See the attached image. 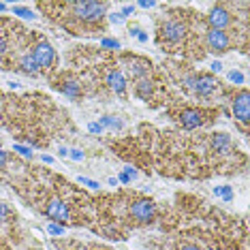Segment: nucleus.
I'll return each mask as SVG.
<instances>
[{"instance_id": "4c0bfd02", "label": "nucleus", "mask_w": 250, "mask_h": 250, "mask_svg": "<svg viewBox=\"0 0 250 250\" xmlns=\"http://www.w3.org/2000/svg\"><path fill=\"white\" fill-rule=\"evenodd\" d=\"M60 156H69V150L67 148H60Z\"/></svg>"}, {"instance_id": "c85d7f7f", "label": "nucleus", "mask_w": 250, "mask_h": 250, "mask_svg": "<svg viewBox=\"0 0 250 250\" xmlns=\"http://www.w3.org/2000/svg\"><path fill=\"white\" fill-rule=\"evenodd\" d=\"M109 21H111V24H122L124 18H122L120 13H111V15H109Z\"/></svg>"}, {"instance_id": "cd10ccee", "label": "nucleus", "mask_w": 250, "mask_h": 250, "mask_svg": "<svg viewBox=\"0 0 250 250\" xmlns=\"http://www.w3.org/2000/svg\"><path fill=\"white\" fill-rule=\"evenodd\" d=\"M47 231L54 233V235H62V233H64V229H62V227H58V225H47Z\"/></svg>"}, {"instance_id": "20e7f679", "label": "nucleus", "mask_w": 250, "mask_h": 250, "mask_svg": "<svg viewBox=\"0 0 250 250\" xmlns=\"http://www.w3.org/2000/svg\"><path fill=\"white\" fill-rule=\"evenodd\" d=\"M231 107H233L235 120H240L242 124H248V120H250V94H248V90H242L240 94L233 99Z\"/></svg>"}, {"instance_id": "7c9ffc66", "label": "nucleus", "mask_w": 250, "mask_h": 250, "mask_svg": "<svg viewBox=\"0 0 250 250\" xmlns=\"http://www.w3.org/2000/svg\"><path fill=\"white\" fill-rule=\"evenodd\" d=\"M212 71H214V73H220V71H222V62L214 60V62H212Z\"/></svg>"}, {"instance_id": "1a4fd4ad", "label": "nucleus", "mask_w": 250, "mask_h": 250, "mask_svg": "<svg viewBox=\"0 0 250 250\" xmlns=\"http://www.w3.org/2000/svg\"><path fill=\"white\" fill-rule=\"evenodd\" d=\"M229 36H227V32L222 30H210L208 32V47L210 52L214 54H225L227 50H229Z\"/></svg>"}, {"instance_id": "f3484780", "label": "nucleus", "mask_w": 250, "mask_h": 250, "mask_svg": "<svg viewBox=\"0 0 250 250\" xmlns=\"http://www.w3.org/2000/svg\"><path fill=\"white\" fill-rule=\"evenodd\" d=\"M99 124H101L103 128L107 126V128H113V130H116V128L120 130V128L124 126V124H122V120H120V118H116V116H103Z\"/></svg>"}, {"instance_id": "473e14b6", "label": "nucleus", "mask_w": 250, "mask_h": 250, "mask_svg": "<svg viewBox=\"0 0 250 250\" xmlns=\"http://www.w3.org/2000/svg\"><path fill=\"white\" fill-rule=\"evenodd\" d=\"M180 250H201V248L195 246V244H184V246H180Z\"/></svg>"}, {"instance_id": "f704fd0d", "label": "nucleus", "mask_w": 250, "mask_h": 250, "mask_svg": "<svg viewBox=\"0 0 250 250\" xmlns=\"http://www.w3.org/2000/svg\"><path fill=\"white\" fill-rule=\"evenodd\" d=\"M118 180L124 182V184H128V182H130V178L126 176V173H120V176H118Z\"/></svg>"}, {"instance_id": "4be33fe9", "label": "nucleus", "mask_w": 250, "mask_h": 250, "mask_svg": "<svg viewBox=\"0 0 250 250\" xmlns=\"http://www.w3.org/2000/svg\"><path fill=\"white\" fill-rule=\"evenodd\" d=\"M101 45H103V47H113V50H118V47H120V41H116V39H103Z\"/></svg>"}, {"instance_id": "412c9836", "label": "nucleus", "mask_w": 250, "mask_h": 250, "mask_svg": "<svg viewBox=\"0 0 250 250\" xmlns=\"http://www.w3.org/2000/svg\"><path fill=\"white\" fill-rule=\"evenodd\" d=\"M13 150H15V152H19V154H21V156H28V159H30V156H32V152H30V148H26V145H19V143H15V145H13Z\"/></svg>"}, {"instance_id": "4468645a", "label": "nucleus", "mask_w": 250, "mask_h": 250, "mask_svg": "<svg viewBox=\"0 0 250 250\" xmlns=\"http://www.w3.org/2000/svg\"><path fill=\"white\" fill-rule=\"evenodd\" d=\"M135 92H137V96H139L141 101H148L150 94H152V84H150V79H148V77L139 79L137 86H135Z\"/></svg>"}, {"instance_id": "72a5a7b5", "label": "nucleus", "mask_w": 250, "mask_h": 250, "mask_svg": "<svg viewBox=\"0 0 250 250\" xmlns=\"http://www.w3.org/2000/svg\"><path fill=\"white\" fill-rule=\"evenodd\" d=\"M4 52H7V41H4L2 36H0V56H2Z\"/></svg>"}, {"instance_id": "5701e85b", "label": "nucleus", "mask_w": 250, "mask_h": 250, "mask_svg": "<svg viewBox=\"0 0 250 250\" xmlns=\"http://www.w3.org/2000/svg\"><path fill=\"white\" fill-rule=\"evenodd\" d=\"M133 13H135V7H133V4H126V7H122V11H120V15H122L124 19H126L128 15H133Z\"/></svg>"}, {"instance_id": "bb28decb", "label": "nucleus", "mask_w": 250, "mask_h": 250, "mask_svg": "<svg viewBox=\"0 0 250 250\" xmlns=\"http://www.w3.org/2000/svg\"><path fill=\"white\" fill-rule=\"evenodd\" d=\"M9 218V208L4 203H0V222H4Z\"/></svg>"}, {"instance_id": "a878e982", "label": "nucleus", "mask_w": 250, "mask_h": 250, "mask_svg": "<svg viewBox=\"0 0 250 250\" xmlns=\"http://www.w3.org/2000/svg\"><path fill=\"white\" fill-rule=\"evenodd\" d=\"M79 182L84 184V186H88V188H99V182H94V180H88V178H79Z\"/></svg>"}, {"instance_id": "c9c22d12", "label": "nucleus", "mask_w": 250, "mask_h": 250, "mask_svg": "<svg viewBox=\"0 0 250 250\" xmlns=\"http://www.w3.org/2000/svg\"><path fill=\"white\" fill-rule=\"evenodd\" d=\"M137 39H139L141 43H145V41H148V35H145V32H143V30H141V32H139V35H137Z\"/></svg>"}, {"instance_id": "e433bc0d", "label": "nucleus", "mask_w": 250, "mask_h": 250, "mask_svg": "<svg viewBox=\"0 0 250 250\" xmlns=\"http://www.w3.org/2000/svg\"><path fill=\"white\" fill-rule=\"evenodd\" d=\"M139 7H143V9H152V7H156V2H139Z\"/></svg>"}, {"instance_id": "6e6552de", "label": "nucleus", "mask_w": 250, "mask_h": 250, "mask_svg": "<svg viewBox=\"0 0 250 250\" xmlns=\"http://www.w3.org/2000/svg\"><path fill=\"white\" fill-rule=\"evenodd\" d=\"M45 214H47V218L58 220V222H67L71 218L69 205L64 203V201H60V199H52L50 203H47V208H45Z\"/></svg>"}, {"instance_id": "aec40b11", "label": "nucleus", "mask_w": 250, "mask_h": 250, "mask_svg": "<svg viewBox=\"0 0 250 250\" xmlns=\"http://www.w3.org/2000/svg\"><path fill=\"white\" fill-rule=\"evenodd\" d=\"M13 13L19 15V18H26V19H32V18H35V13H32L30 9H24V7H13Z\"/></svg>"}, {"instance_id": "f257e3e1", "label": "nucleus", "mask_w": 250, "mask_h": 250, "mask_svg": "<svg viewBox=\"0 0 250 250\" xmlns=\"http://www.w3.org/2000/svg\"><path fill=\"white\" fill-rule=\"evenodd\" d=\"M75 11V15H77L79 19L88 21V24H94V21H101L103 18H105V11L109 4L107 2H73L71 4Z\"/></svg>"}, {"instance_id": "7ed1b4c3", "label": "nucleus", "mask_w": 250, "mask_h": 250, "mask_svg": "<svg viewBox=\"0 0 250 250\" xmlns=\"http://www.w3.org/2000/svg\"><path fill=\"white\" fill-rule=\"evenodd\" d=\"M32 60L36 62V67L39 69H50L54 60H56V50L52 47V43L47 41H41L35 45V50H32Z\"/></svg>"}, {"instance_id": "39448f33", "label": "nucleus", "mask_w": 250, "mask_h": 250, "mask_svg": "<svg viewBox=\"0 0 250 250\" xmlns=\"http://www.w3.org/2000/svg\"><path fill=\"white\" fill-rule=\"evenodd\" d=\"M184 35H186V26H184L182 21H178V19L165 21L162 28H161V36L167 43H180L184 39Z\"/></svg>"}, {"instance_id": "2f4dec72", "label": "nucleus", "mask_w": 250, "mask_h": 250, "mask_svg": "<svg viewBox=\"0 0 250 250\" xmlns=\"http://www.w3.org/2000/svg\"><path fill=\"white\" fill-rule=\"evenodd\" d=\"M4 165H7V152L0 148V167H4Z\"/></svg>"}, {"instance_id": "a211bd4d", "label": "nucleus", "mask_w": 250, "mask_h": 250, "mask_svg": "<svg viewBox=\"0 0 250 250\" xmlns=\"http://www.w3.org/2000/svg\"><path fill=\"white\" fill-rule=\"evenodd\" d=\"M214 195H218V197H222L225 201H231L233 199L231 186H218V188H214Z\"/></svg>"}, {"instance_id": "dca6fc26", "label": "nucleus", "mask_w": 250, "mask_h": 250, "mask_svg": "<svg viewBox=\"0 0 250 250\" xmlns=\"http://www.w3.org/2000/svg\"><path fill=\"white\" fill-rule=\"evenodd\" d=\"M19 67H21V71H24V73H30V75H36V71H39V67H36V62H35V60H32L30 54L21 56Z\"/></svg>"}, {"instance_id": "c756f323", "label": "nucleus", "mask_w": 250, "mask_h": 250, "mask_svg": "<svg viewBox=\"0 0 250 250\" xmlns=\"http://www.w3.org/2000/svg\"><path fill=\"white\" fill-rule=\"evenodd\" d=\"M124 173H126V176L130 178V180H133V178H137V171H135L133 167H124Z\"/></svg>"}, {"instance_id": "58836bf2", "label": "nucleus", "mask_w": 250, "mask_h": 250, "mask_svg": "<svg viewBox=\"0 0 250 250\" xmlns=\"http://www.w3.org/2000/svg\"><path fill=\"white\" fill-rule=\"evenodd\" d=\"M4 9H7V4H2V2H0V11H4Z\"/></svg>"}, {"instance_id": "9d476101", "label": "nucleus", "mask_w": 250, "mask_h": 250, "mask_svg": "<svg viewBox=\"0 0 250 250\" xmlns=\"http://www.w3.org/2000/svg\"><path fill=\"white\" fill-rule=\"evenodd\" d=\"M180 124L186 130L199 128L201 124H203V111H201V109H184L180 113Z\"/></svg>"}, {"instance_id": "393cba45", "label": "nucleus", "mask_w": 250, "mask_h": 250, "mask_svg": "<svg viewBox=\"0 0 250 250\" xmlns=\"http://www.w3.org/2000/svg\"><path fill=\"white\" fill-rule=\"evenodd\" d=\"M69 156L73 161H84V152L81 150H69Z\"/></svg>"}, {"instance_id": "0eeeda50", "label": "nucleus", "mask_w": 250, "mask_h": 250, "mask_svg": "<svg viewBox=\"0 0 250 250\" xmlns=\"http://www.w3.org/2000/svg\"><path fill=\"white\" fill-rule=\"evenodd\" d=\"M208 24H210V30H222L225 32V28H229V24H231L229 11L222 9V7H214L208 13Z\"/></svg>"}, {"instance_id": "ddd939ff", "label": "nucleus", "mask_w": 250, "mask_h": 250, "mask_svg": "<svg viewBox=\"0 0 250 250\" xmlns=\"http://www.w3.org/2000/svg\"><path fill=\"white\" fill-rule=\"evenodd\" d=\"M126 64H128V73L133 75V77H137V79H143L145 75H148V62H143V60H137V58H126Z\"/></svg>"}, {"instance_id": "f03ea898", "label": "nucleus", "mask_w": 250, "mask_h": 250, "mask_svg": "<svg viewBox=\"0 0 250 250\" xmlns=\"http://www.w3.org/2000/svg\"><path fill=\"white\" fill-rule=\"evenodd\" d=\"M184 84H186V88L195 90L197 96H210L212 92L216 90L214 75H188V77L184 79Z\"/></svg>"}, {"instance_id": "b1692460", "label": "nucleus", "mask_w": 250, "mask_h": 250, "mask_svg": "<svg viewBox=\"0 0 250 250\" xmlns=\"http://www.w3.org/2000/svg\"><path fill=\"white\" fill-rule=\"evenodd\" d=\"M88 130H90V133H94V135H99V133H103V126H101L99 122H90L88 124Z\"/></svg>"}, {"instance_id": "423d86ee", "label": "nucleus", "mask_w": 250, "mask_h": 250, "mask_svg": "<svg viewBox=\"0 0 250 250\" xmlns=\"http://www.w3.org/2000/svg\"><path fill=\"white\" fill-rule=\"evenodd\" d=\"M154 212H156L154 203L148 201V199H139L130 205V214H133V218L139 220V222H150L152 218H154Z\"/></svg>"}, {"instance_id": "2eb2a0df", "label": "nucleus", "mask_w": 250, "mask_h": 250, "mask_svg": "<svg viewBox=\"0 0 250 250\" xmlns=\"http://www.w3.org/2000/svg\"><path fill=\"white\" fill-rule=\"evenodd\" d=\"M60 90H62L64 94L69 96V99H77V96H79V84H77V81H73V79L62 81Z\"/></svg>"}, {"instance_id": "ea45409f", "label": "nucleus", "mask_w": 250, "mask_h": 250, "mask_svg": "<svg viewBox=\"0 0 250 250\" xmlns=\"http://www.w3.org/2000/svg\"><path fill=\"white\" fill-rule=\"evenodd\" d=\"M0 109H2V94H0Z\"/></svg>"}, {"instance_id": "f8f14e48", "label": "nucleus", "mask_w": 250, "mask_h": 250, "mask_svg": "<svg viewBox=\"0 0 250 250\" xmlns=\"http://www.w3.org/2000/svg\"><path fill=\"white\" fill-rule=\"evenodd\" d=\"M210 143H212V150L214 152H222V154H225V152H229V148H231V137L227 133H214Z\"/></svg>"}, {"instance_id": "9b49d317", "label": "nucleus", "mask_w": 250, "mask_h": 250, "mask_svg": "<svg viewBox=\"0 0 250 250\" xmlns=\"http://www.w3.org/2000/svg\"><path fill=\"white\" fill-rule=\"evenodd\" d=\"M105 81H107V86L120 96L124 94V90H126V77H124V73L118 69H111L109 73L105 75Z\"/></svg>"}, {"instance_id": "6ab92c4d", "label": "nucleus", "mask_w": 250, "mask_h": 250, "mask_svg": "<svg viewBox=\"0 0 250 250\" xmlns=\"http://www.w3.org/2000/svg\"><path fill=\"white\" fill-rule=\"evenodd\" d=\"M227 77H229V81H233V84H244V81H246V77H244L242 71H229V73H227Z\"/></svg>"}]
</instances>
